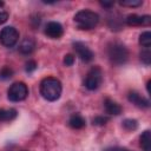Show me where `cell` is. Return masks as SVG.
<instances>
[{"mask_svg":"<svg viewBox=\"0 0 151 151\" xmlns=\"http://www.w3.org/2000/svg\"><path fill=\"white\" fill-rule=\"evenodd\" d=\"M8 20V13L7 12H0V25L5 24Z\"/></svg>","mask_w":151,"mask_h":151,"instance_id":"obj_24","label":"cell"},{"mask_svg":"<svg viewBox=\"0 0 151 151\" xmlns=\"http://www.w3.org/2000/svg\"><path fill=\"white\" fill-rule=\"evenodd\" d=\"M139 44L144 47V48H147L151 46V33L149 31L146 32H143L140 35H139Z\"/></svg>","mask_w":151,"mask_h":151,"instance_id":"obj_16","label":"cell"},{"mask_svg":"<svg viewBox=\"0 0 151 151\" xmlns=\"http://www.w3.org/2000/svg\"><path fill=\"white\" fill-rule=\"evenodd\" d=\"M123 127L127 131H133L138 127V122L136 119H131V118H127L123 122Z\"/></svg>","mask_w":151,"mask_h":151,"instance_id":"obj_18","label":"cell"},{"mask_svg":"<svg viewBox=\"0 0 151 151\" xmlns=\"http://www.w3.org/2000/svg\"><path fill=\"white\" fill-rule=\"evenodd\" d=\"M109 120H110L109 117H105V116H97V117H94V118L92 119V123H93V125L103 126V125H105Z\"/></svg>","mask_w":151,"mask_h":151,"instance_id":"obj_21","label":"cell"},{"mask_svg":"<svg viewBox=\"0 0 151 151\" xmlns=\"http://www.w3.org/2000/svg\"><path fill=\"white\" fill-rule=\"evenodd\" d=\"M100 5L106 7V8H110V7H112L114 5V2L113 1H100Z\"/></svg>","mask_w":151,"mask_h":151,"instance_id":"obj_26","label":"cell"},{"mask_svg":"<svg viewBox=\"0 0 151 151\" xmlns=\"http://www.w3.org/2000/svg\"><path fill=\"white\" fill-rule=\"evenodd\" d=\"M18 116V111L15 109H0V123L11 122L15 119Z\"/></svg>","mask_w":151,"mask_h":151,"instance_id":"obj_14","label":"cell"},{"mask_svg":"<svg viewBox=\"0 0 151 151\" xmlns=\"http://www.w3.org/2000/svg\"><path fill=\"white\" fill-rule=\"evenodd\" d=\"M35 50V41L34 39L32 38H26L21 41V44L19 45V52L25 54V55H28L31 54L33 51Z\"/></svg>","mask_w":151,"mask_h":151,"instance_id":"obj_12","label":"cell"},{"mask_svg":"<svg viewBox=\"0 0 151 151\" xmlns=\"http://www.w3.org/2000/svg\"><path fill=\"white\" fill-rule=\"evenodd\" d=\"M68 125H70V127H72V129H74V130H79V129L85 127L86 122H85V119H84V117H83L81 114H79V113H73V114L70 117V119H68Z\"/></svg>","mask_w":151,"mask_h":151,"instance_id":"obj_13","label":"cell"},{"mask_svg":"<svg viewBox=\"0 0 151 151\" xmlns=\"http://www.w3.org/2000/svg\"><path fill=\"white\" fill-rule=\"evenodd\" d=\"M140 60H142L145 65H150V64H151V51H150V47L144 48V50L140 52Z\"/></svg>","mask_w":151,"mask_h":151,"instance_id":"obj_19","label":"cell"},{"mask_svg":"<svg viewBox=\"0 0 151 151\" xmlns=\"http://www.w3.org/2000/svg\"><path fill=\"white\" fill-rule=\"evenodd\" d=\"M104 107H105L106 113L111 116H118L122 113V106L117 101L112 100L111 98H106L104 100Z\"/></svg>","mask_w":151,"mask_h":151,"instance_id":"obj_11","label":"cell"},{"mask_svg":"<svg viewBox=\"0 0 151 151\" xmlns=\"http://www.w3.org/2000/svg\"><path fill=\"white\" fill-rule=\"evenodd\" d=\"M72 46H73V48H74L77 55L81 59V61H84V63H90V61L93 60L94 53L92 52V50H91L87 45H85V44L81 42V41H73V42H72Z\"/></svg>","mask_w":151,"mask_h":151,"instance_id":"obj_7","label":"cell"},{"mask_svg":"<svg viewBox=\"0 0 151 151\" xmlns=\"http://www.w3.org/2000/svg\"><path fill=\"white\" fill-rule=\"evenodd\" d=\"M63 33H64V28L60 22L50 21L45 26V34L51 39H59L63 35Z\"/></svg>","mask_w":151,"mask_h":151,"instance_id":"obj_9","label":"cell"},{"mask_svg":"<svg viewBox=\"0 0 151 151\" xmlns=\"http://www.w3.org/2000/svg\"><path fill=\"white\" fill-rule=\"evenodd\" d=\"M27 96H28V87L22 81L13 83L7 91V98L13 103L25 100L27 98Z\"/></svg>","mask_w":151,"mask_h":151,"instance_id":"obj_4","label":"cell"},{"mask_svg":"<svg viewBox=\"0 0 151 151\" xmlns=\"http://www.w3.org/2000/svg\"><path fill=\"white\" fill-rule=\"evenodd\" d=\"M127 99L130 103L134 104L136 106L140 107V109H147L150 107V100L143 96H140L138 92L136 91H131L129 94H127Z\"/></svg>","mask_w":151,"mask_h":151,"instance_id":"obj_10","label":"cell"},{"mask_svg":"<svg viewBox=\"0 0 151 151\" xmlns=\"http://www.w3.org/2000/svg\"><path fill=\"white\" fill-rule=\"evenodd\" d=\"M19 40V32L13 26H6L0 31V42L5 47H13Z\"/></svg>","mask_w":151,"mask_h":151,"instance_id":"obj_6","label":"cell"},{"mask_svg":"<svg viewBox=\"0 0 151 151\" xmlns=\"http://www.w3.org/2000/svg\"><path fill=\"white\" fill-rule=\"evenodd\" d=\"M0 6H4V2L2 1H0Z\"/></svg>","mask_w":151,"mask_h":151,"instance_id":"obj_28","label":"cell"},{"mask_svg":"<svg viewBox=\"0 0 151 151\" xmlns=\"http://www.w3.org/2000/svg\"><path fill=\"white\" fill-rule=\"evenodd\" d=\"M107 57L111 64L116 66L124 65L129 59V51L125 45L118 41H113L107 46Z\"/></svg>","mask_w":151,"mask_h":151,"instance_id":"obj_3","label":"cell"},{"mask_svg":"<svg viewBox=\"0 0 151 151\" xmlns=\"http://www.w3.org/2000/svg\"><path fill=\"white\" fill-rule=\"evenodd\" d=\"M73 20H74L76 26L79 29L87 31V29L94 28L98 25L100 18H99L98 13H96L91 9H81V11L76 13Z\"/></svg>","mask_w":151,"mask_h":151,"instance_id":"obj_2","label":"cell"},{"mask_svg":"<svg viewBox=\"0 0 151 151\" xmlns=\"http://www.w3.org/2000/svg\"><path fill=\"white\" fill-rule=\"evenodd\" d=\"M125 22L129 26H149L151 24V17L149 14L145 15L129 14L125 19Z\"/></svg>","mask_w":151,"mask_h":151,"instance_id":"obj_8","label":"cell"},{"mask_svg":"<svg viewBox=\"0 0 151 151\" xmlns=\"http://www.w3.org/2000/svg\"><path fill=\"white\" fill-rule=\"evenodd\" d=\"M13 74H14V71L9 66H2L0 68V79L1 80H7V79L12 78Z\"/></svg>","mask_w":151,"mask_h":151,"instance_id":"obj_17","label":"cell"},{"mask_svg":"<svg viewBox=\"0 0 151 151\" xmlns=\"http://www.w3.org/2000/svg\"><path fill=\"white\" fill-rule=\"evenodd\" d=\"M119 4L125 7H138L143 4V1L142 0H123V1H119Z\"/></svg>","mask_w":151,"mask_h":151,"instance_id":"obj_20","label":"cell"},{"mask_svg":"<svg viewBox=\"0 0 151 151\" xmlns=\"http://www.w3.org/2000/svg\"><path fill=\"white\" fill-rule=\"evenodd\" d=\"M37 67H38V64H37L34 60H28V61L26 63L25 71H26L27 73H32L33 71H35V70H37Z\"/></svg>","mask_w":151,"mask_h":151,"instance_id":"obj_22","label":"cell"},{"mask_svg":"<svg viewBox=\"0 0 151 151\" xmlns=\"http://www.w3.org/2000/svg\"><path fill=\"white\" fill-rule=\"evenodd\" d=\"M150 84H151V80H149L147 84H146V90H147V92H150Z\"/></svg>","mask_w":151,"mask_h":151,"instance_id":"obj_27","label":"cell"},{"mask_svg":"<svg viewBox=\"0 0 151 151\" xmlns=\"http://www.w3.org/2000/svg\"><path fill=\"white\" fill-rule=\"evenodd\" d=\"M104 151H130V150H127V149H125V147L114 146V147H107V149H105Z\"/></svg>","mask_w":151,"mask_h":151,"instance_id":"obj_25","label":"cell"},{"mask_svg":"<svg viewBox=\"0 0 151 151\" xmlns=\"http://www.w3.org/2000/svg\"><path fill=\"white\" fill-rule=\"evenodd\" d=\"M74 60H76V58H74V55L71 54V53H68V54H66V55L64 57V64H65L66 66H72V65L74 64Z\"/></svg>","mask_w":151,"mask_h":151,"instance_id":"obj_23","label":"cell"},{"mask_svg":"<svg viewBox=\"0 0 151 151\" xmlns=\"http://www.w3.org/2000/svg\"><path fill=\"white\" fill-rule=\"evenodd\" d=\"M103 83V71L99 66H93L87 72V76L85 78L84 85L87 90L94 91L97 90Z\"/></svg>","mask_w":151,"mask_h":151,"instance_id":"obj_5","label":"cell"},{"mask_svg":"<svg viewBox=\"0 0 151 151\" xmlns=\"http://www.w3.org/2000/svg\"><path fill=\"white\" fill-rule=\"evenodd\" d=\"M63 86L59 79L54 77H47L40 83V94L47 101H55L60 98Z\"/></svg>","mask_w":151,"mask_h":151,"instance_id":"obj_1","label":"cell"},{"mask_svg":"<svg viewBox=\"0 0 151 151\" xmlns=\"http://www.w3.org/2000/svg\"><path fill=\"white\" fill-rule=\"evenodd\" d=\"M140 146L143 151H151V131L145 130L140 134Z\"/></svg>","mask_w":151,"mask_h":151,"instance_id":"obj_15","label":"cell"}]
</instances>
